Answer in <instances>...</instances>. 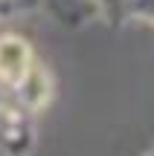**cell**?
I'll return each instance as SVG.
<instances>
[{
  "label": "cell",
  "mask_w": 154,
  "mask_h": 156,
  "mask_svg": "<svg viewBox=\"0 0 154 156\" xmlns=\"http://www.w3.org/2000/svg\"><path fill=\"white\" fill-rule=\"evenodd\" d=\"M29 67V49L17 38H3L0 41V75L9 81H21Z\"/></svg>",
  "instance_id": "1"
}]
</instances>
